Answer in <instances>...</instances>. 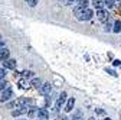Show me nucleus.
Here are the masks:
<instances>
[{"instance_id": "f257e3e1", "label": "nucleus", "mask_w": 121, "mask_h": 120, "mask_svg": "<svg viewBox=\"0 0 121 120\" xmlns=\"http://www.w3.org/2000/svg\"><path fill=\"white\" fill-rule=\"evenodd\" d=\"M97 16H98V20H99V22H108V20H110V14H108V12L104 10V9L97 10Z\"/></svg>"}, {"instance_id": "f03ea898", "label": "nucleus", "mask_w": 121, "mask_h": 120, "mask_svg": "<svg viewBox=\"0 0 121 120\" xmlns=\"http://www.w3.org/2000/svg\"><path fill=\"white\" fill-rule=\"evenodd\" d=\"M14 103H16V106H19V107H27L29 109V106L32 104V100L27 98V97H22V98L16 100Z\"/></svg>"}, {"instance_id": "7ed1b4c3", "label": "nucleus", "mask_w": 121, "mask_h": 120, "mask_svg": "<svg viewBox=\"0 0 121 120\" xmlns=\"http://www.w3.org/2000/svg\"><path fill=\"white\" fill-rule=\"evenodd\" d=\"M51 90H52V85L49 83H45L39 87V93L42 96H48V94H51Z\"/></svg>"}, {"instance_id": "20e7f679", "label": "nucleus", "mask_w": 121, "mask_h": 120, "mask_svg": "<svg viewBox=\"0 0 121 120\" xmlns=\"http://www.w3.org/2000/svg\"><path fill=\"white\" fill-rule=\"evenodd\" d=\"M65 100H66V93L62 91V94L58 97V100H56V103H55V110H59L60 107H62L64 103H65Z\"/></svg>"}, {"instance_id": "39448f33", "label": "nucleus", "mask_w": 121, "mask_h": 120, "mask_svg": "<svg viewBox=\"0 0 121 120\" xmlns=\"http://www.w3.org/2000/svg\"><path fill=\"white\" fill-rule=\"evenodd\" d=\"M13 96V91H12V88L7 87L6 90H3V93H2V97H0V103H3V101H7L10 97Z\"/></svg>"}, {"instance_id": "423d86ee", "label": "nucleus", "mask_w": 121, "mask_h": 120, "mask_svg": "<svg viewBox=\"0 0 121 120\" xmlns=\"http://www.w3.org/2000/svg\"><path fill=\"white\" fill-rule=\"evenodd\" d=\"M36 114H38V119L39 120H48L49 119V113H48L46 109H38Z\"/></svg>"}, {"instance_id": "0eeeda50", "label": "nucleus", "mask_w": 121, "mask_h": 120, "mask_svg": "<svg viewBox=\"0 0 121 120\" xmlns=\"http://www.w3.org/2000/svg\"><path fill=\"white\" fill-rule=\"evenodd\" d=\"M3 68L14 69V68H16V61H14V59H4V61H3Z\"/></svg>"}, {"instance_id": "6e6552de", "label": "nucleus", "mask_w": 121, "mask_h": 120, "mask_svg": "<svg viewBox=\"0 0 121 120\" xmlns=\"http://www.w3.org/2000/svg\"><path fill=\"white\" fill-rule=\"evenodd\" d=\"M73 14H75V18H77L78 20H82L84 9H82V7H79V6H75V9H73Z\"/></svg>"}, {"instance_id": "1a4fd4ad", "label": "nucleus", "mask_w": 121, "mask_h": 120, "mask_svg": "<svg viewBox=\"0 0 121 120\" xmlns=\"http://www.w3.org/2000/svg\"><path fill=\"white\" fill-rule=\"evenodd\" d=\"M94 16V12L91 10V9H84V14H82V20H89L91 18Z\"/></svg>"}, {"instance_id": "9d476101", "label": "nucleus", "mask_w": 121, "mask_h": 120, "mask_svg": "<svg viewBox=\"0 0 121 120\" xmlns=\"http://www.w3.org/2000/svg\"><path fill=\"white\" fill-rule=\"evenodd\" d=\"M27 107H19L17 110H13L12 111V116L13 117H17V116H20V114H23V113H27Z\"/></svg>"}, {"instance_id": "9b49d317", "label": "nucleus", "mask_w": 121, "mask_h": 120, "mask_svg": "<svg viewBox=\"0 0 121 120\" xmlns=\"http://www.w3.org/2000/svg\"><path fill=\"white\" fill-rule=\"evenodd\" d=\"M73 106H75V98H73V97H71V98L68 100V103H66V107H65V110H66V111H72Z\"/></svg>"}, {"instance_id": "f8f14e48", "label": "nucleus", "mask_w": 121, "mask_h": 120, "mask_svg": "<svg viewBox=\"0 0 121 120\" xmlns=\"http://www.w3.org/2000/svg\"><path fill=\"white\" fill-rule=\"evenodd\" d=\"M17 85H19V88H22V90H25V88H27V85H29V83H27V80H26V78H20V80L17 81Z\"/></svg>"}, {"instance_id": "ddd939ff", "label": "nucleus", "mask_w": 121, "mask_h": 120, "mask_svg": "<svg viewBox=\"0 0 121 120\" xmlns=\"http://www.w3.org/2000/svg\"><path fill=\"white\" fill-rule=\"evenodd\" d=\"M0 56H2V61H4V59H9V56H10V52H9V49L3 48L2 51H0Z\"/></svg>"}, {"instance_id": "4468645a", "label": "nucleus", "mask_w": 121, "mask_h": 120, "mask_svg": "<svg viewBox=\"0 0 121 120\" xmlns=\"http://www.w3.org/2000/svg\"><path fill=\"white\" fill-rule=\"evenodd\" d=\"M30 85H32V87H35V88H39V87L42 85V81H40L39 78L33 77V78H32V81H30Z\"/></svg>"}, {"instance_id": "2eb2a0df", "label": "nucleus", "mask_w": 121, "mask_h": 120, "mask_svg": "<svg viewBox=\"0 0 121 120\" xmlns=\"http://www.w3.org/2000/svg\"><path fill=\"white\" fill-rule=\"evenodd\" d=\"M112 31H114L115 33H118V32L121 31V20H115V23H114V28H112Z\"/></svg>"}, {"instance_id": "dca6fc26", "label": "nucleus", "mask_w": 121, "mask_h": 120, "mask_svg": "<svg viewBox=\"0 0 121 120\" xmlns=\"http://www.w3.org/2000/svg\"><path fill=\"white\" fill-rule=\"evenodd\" d=\"M33 74H35L33 71H23V72H22V75H23V78L27 80V78H33Z\"/></svg>"}, {"instance_id": "f3484780", "label": "nucleus", "mask_w": 121, "mask_h": 120, "mask_svg": "<svg viewBox=\"0 0 121 120\" xmlns=\"http://www.w3.org/2000/svg\"><path fill=\"white\" fill-rule=\"evenodd\" d=\"M88 5H89L88 0H78V5H77V6H79V7H82V9H86Z\"/></svg>"}, {"instance_id": "a211bd4d", "label": "nucleus", "mask_w": 121, "mask_h": 120, "mask_svg": "<svg viewBox=\"0 0 121 120\" xmlns=\"http://www.w3.org/2000/svg\"><path fill=\"white\" fill-rule=\"evenodd\" d=\"M92 5H94V7L97 9V10H99V9H102V2L101 0H92Z\"/></svg>"}, {"instance_id": "6ab92c4d", "label": "nucleus", "mask_w": 121, "mask_h": 120, "mask_svg": "<svg viewBox=\"0 0 121 120\" xmlns=\"http://www.w3.org/2000/svg\"><path fill=\"white\" fill-rule=\"evenodd\" d=\"M102 2V5L104 6H107V7H112L115 3H114V0H101Z\"/></svg>"}, {"instance_id": "aec40b11", "label": "nucleus", "mask_w": 121, "mask_h": 120, "mask_svg": "<svg viewBox=\"0 0 121 120\" xmlns=\"http://www.w3.org/2000/svg\"><path fill=\"white\" fill-rule=\"evenodd\" d=\"M7 87H9L7 81H4V80H0V91H3V90H6Z\"/></svg>"}, {"instance_id": "412c9836", "label": "nucleus", "mask_w": 121, "mask_h": 120, "mask_svg": "<svg viewBox=\"0 0 121 120\" xmlns=\"http://www.w3.org/2000/svg\"><path fill=\"white\" fill-rule=\"evenodd\" d=\"M36 111H38V110H36V107H29V113H27V114H29V117H33V116L36 114Z\"/></svg>"}, {"instance_id": "4be33fe9", "label": "nucleus", "mask_w": 121, "mask_h": 120, "mask_svg": "<svg viewBox=\"0 0 121 120\" xmlns=\"http://www.w3.org/2000/svg\"><path fill=\"white\" fill-rule=\"evenodd\" d=\"M26 3L30 6V7H35L38 5V0H26Z\"/></svg>"}, {"instance_id": "5701e85b", "label": "nucleus", "mask_w": 121, "mask_h": 120, "mask_svg": "<svg viewBox=\"0 0 121 120\" xmlns=\"http://www.w3.org/2000/svg\"><path fill=\"white\" fill-rule=\"evenodd\" d=\"M81 117H82V113H81V111H77V113L73 114L72 120H81Z\"/></svg>"}, {"instance_id": "b1692460", "label": "nucleus", "mask_w": 121, "mask_h": 120, "mask_svg": "<svg viewBox=\"0 0 121 120\" xmlns=\"http://www.w3.org/2000/svg\"><path fill=\"white\" fill-rule=\"evenodd\" d=\"M6 68H2L0 69V80H4V77H6Z\"/></svg>"}, {"instance_id": "393cba45", "label": "nucleus", "mask_w": 121, "mask_h": 120, "mask_svg": "<svg viewBox=\"0 0 121 120\" xmlns=\"http://www.w3.org/2000/svg\"><path fill=\"white\" fill-rule=\"evenodd\" d=\"M95 113H97V114H101V116H102V114H105V111H104V110H101V109L95 110Z\"/></svg>"}, {"instance_id": "a878e982", "label": "nucleus", "mask_w": 121, "mask_h": 120, "mask_svg": "<svg viewBox=\"0 0 121 120\" xmlns=\"http://www.w3.org/2000/svg\"><path fill=\"white\" fill-rule=\"evenodd\" d=\"M111 28H112V26H111V25H110V22H108V23H107V26H105V31H111Z\"/></svg>"}, {"instance_id": "bb28decb", "label": "nucleus", "mask_w": 121, "mask_h": 120, "mask_svg": "<svg viewBox=\"0 0 121 120\" xmlns=\"http://www.w3.org/2000/svg\"><path fill=\"white\" fill-rule=\"evenodd\" d=\"M3 48H4V42H3V41H0V51H2Z\"/></svg>"}, {"instance_id": "cd10ccee", "label": "nucleus", "mask_w": 121, "mask_h": 120, "mask_svg": "<svg viewBox=\"0 0 121 120\" xmlns=\"http://www.w3.org/2000/svg\"><path fill=\"white\" fill-rule=\"evenodd\" d=\"M13 106H16V103H14V101H12V103H9V106H7V107L10 109V107H13Z\"/></svg>"}, {"instance_id": "c85d7f7f", "label": "nucleus", "mask_w": 121, "mask_h": 120, "mask_svg": "<svg viewBox=\"0 0 121 120\" xmlns=\"http://www.w3.org/2000/svg\"><path fill=\"white\" fill-rule=\"evenodd\" d=\"M114 65L117 67V65H120V61H118V59H115V61H114Z\"/></svg>"}, {"instance_id": "c756f323", "label": "nucleus", "mask_w": 121, "mask_h": 120, "mask_svg": "<svg viewBox=\"0 0 121 120\" xmlns=\"http://www.w3.org/2000/svg\"><path fill=\"white\" fill-rule=\"evenodd\" d=\"M58 120H68V119H66V117H59Z\"/></svg>"}, {"instance_id": "7c9ffc66", "label": "nucleus", "mask_w": 121, "mask_h": 120, "mask_svg": "<svg viewBox=\"0 0 121 120\" xmlns=\"http://www.w3.org/2000/svg\"><path fill=\"white\" fill-rule=\"evenodd\" d=\"M66 2H68V3H72V2H73V0H66Z\"/></svg>"}, {"instance_id": "2f4dec72", "label": "nucleus", "mask_w": 121, "mask_h": 120, "mask_svg": "<svg viewBox=\"0 0 121 120\" xmlns=\"http://www.w3.org/2000/svg\"><path fill=\"white\" fill-rule=\"evenodd\" d=\"M88 120H97V119H94V117H91V119H88Z\"/></svg>"}, {"instance_id": "473e14b6", "label": "nucleus", "mask_w": 121, "mask_h": 120, "mask_svg": "<svg viewBox=\"0 0 121 120\" xmlns=\"http://www.w3.org/2000/svg\"><path fill=\"white\" fill-rule=\"evenodd\" d=\"M104 120H111V119H110V117H107V119H104Z\"/></svg>"}, {"instance_id": "72a5a7b5", "label": "nucleus", "mask_w": 121, "mask_h": 120, "mask_svg": "<svg viewBox=\"0 0 121 120\" xmlns=\"http://www.w3.org/2000/svg\"><path fill=\"white\" fill-rule=\"evenodd\" d=\"M0 38H2V36H0Z\"/></svg>"}, {"instance_id": "f704fd0d", "label": "nucleus", "mask_w": 121, "mask_h": 120, "mask_svg": "<svg viewBox=\"0 0 121 120\" xmlns=\"http://www.w3.org/2000/svg\"><path fill=\"white\" fill-rule=\"evenodd\" d=\"M38 120H39V119H38Z\"/></svg>"}]
</instances>
